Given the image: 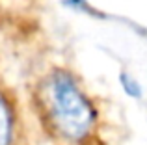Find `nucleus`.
<instances>
[{
	"label": "nucleus",
	"instance_id": "1",
	"mask_svg": "<svg viewBox=\"0 0 147 145\" xmlns=\"http://www.w3.org/2000/svg\"><path fill=\"white\" fill-rule=\"evenodd\" d=\"M52 123L65 138L80 140L93 123V110L67 72H54L47 86Z\"/></svg>",
	"mask_w": 147,
	"mask_h": 145
},
{
	"label": "nucleus",
	"instance_id": "2",
	"mask_svg": "<svg viewBox=\"0 0 147 145\" xmlns=\"http://www.w3.org/2000/svg\"><path fill=\"white\" fill-rule=\"evenodd\" d=\"M9 134H11V117L7 104L2 97H0V145L9 143Z\"/></svg>",
	"mask_w": 147,
	"mask_h": 145
},
{
	"label": "nucleus",
	"instance_id": "3",
	"mask_svg": "<svg viewBox=\"0 0 147 145\" xmlns=\"http://www.w3.org/2000/svg\"><path fill=\"white\" fill-rule=\"evenodd\" d=\"M121 86H123V89H125V93L130 95V97H140L142 95V87L138 86V82H134L129 75H121Z\"/></svg>",
	"mask_w": 147,
	"mask_h": 145
},
{
	"label": "nucleus",
	"instance_id": "4",
	"mask_svg": "<svg viewBox=\"0 0 147 145\" xmlns=\"http://www.w3.org/2000/svg\"><path fill=\"white\" fill-rule=\"evenodd\" d=\"M69 4H71V6H75V7H82V9H88L86 4H84L82 0H69Z\"/></svg>",
	"mask_w": 147,
	"mask_h": 145
}]
</instances>
